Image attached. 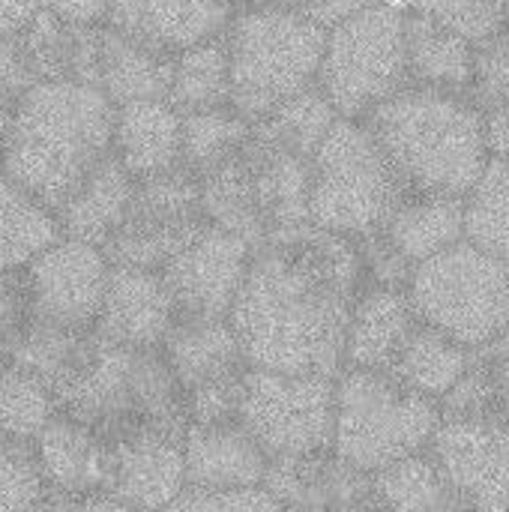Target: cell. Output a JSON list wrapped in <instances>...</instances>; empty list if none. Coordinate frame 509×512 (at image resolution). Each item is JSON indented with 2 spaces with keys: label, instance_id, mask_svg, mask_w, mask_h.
<instances>
[{
  "label": "cell",
  "instance_id": "277c9868",
  "mask_svg": "<svg viewBox=\"0 0 509 512\" xmlns=\"http://www.w3.org/2000/svg\"><path fill=\"white\" fill-rule=\"evenodd\" d=\"M57 405L111 444L141 432L189 429L186 396L162 348H129L102 336L84 369L57 390Z\"/></svg>",
  "mask_w": 509,
  "mask_h": 512
},
{
  "label": "cell",
  "instance_id": "8d00e7d4",
  "mask_svg": "<svg viewBox=\"0 0 509 512\" xmlns=\"http://www.w3.org/2000/svg\"><path fill=\"white\" fill-rule=\"evenodd\" d=\"M465 240L509 261V159H489L465 195Z\"/></svg>",
  "mask_w": 509,
  "mask_h": 512
},
{
  "label": "cell",
  "instance_id": "603a6c76",
  "mask_svg": "<svg viewBox=\"0 0 509 512\" xmlns=\"http://www.w3.org/2000/svg\"><path fill=\"white\" fill-rule=\"evenodd\" d=\"M162 354L171 363L183 393L204 384L240 378L249 369L231 318L180 315L168 339L162 342Z\"/></svg>",
  "mask_w": 509,
  "mask_h": 512
},
{
  "label": "cell",
  "instance_id": "ac0fdd59",
  "mask_svg": "<svg viewBox=\"0 0 509 512\" xmlns=\"http://www.w3.org/2000/svg\"><path fill=\"white\" fill-rule=\"evenodd\" d=\"M114 447V480L111 495L126 507L162 510L177 501L186 489V456L183 435L141 432L123 438Z\"/></svg>",
  "mask_w": 509,
  "mask_h": 512
},
{
  "label": "cell",
  "instance_id": "6da1fadb",
  "mask_svg": "<svg viewBox=\"0 0 509 512\" xmlns=\"http://www.w3.org/2000/svg\"><path fill=\"white\" fill-rule=\"evenodd\" d=\"M363 273L360 243L348 234L312 219L273 231L231 309L249 366L336 378Z\"/></svg>",
  "mask_w": 509,
  "mask_h": 512
},
{
  "label": "cell",
  "instance_id": "9a60e30c",
  "mask_svg": "<svg viewBox=\"0 0 509 512\" xmlns=\"http://www.w3.org/2000/svg\"><path fill=\"white\" fill-rule=\"evenodd\" d=\"M39 471L48 489L45 504L81 507L90 495L111 492L114 447L87 423L57 411L33 441Z\"/></svg>",
  "mask_w": 509,
  "mask_h": 512
},
{
  "label": "cell",
  "instance_id": "4fadbf2b",
  "mask_svg": "<svg viewBox=\"0 0 509 512\" xmlns=\"http://www.w3.org/2000/svg\"><path fill=\"white\" fill-rule=\"evenodd\" d=\"M108 276L111 258L102 246L78 237H60L51 249L27 264L33 318L72 330H93L105 300Z\"/></svg>",
  "mask_w": 509,
  "mask_h": 512
},
{
  "label": "cell",
  "instance_id": "7a4b0ae2",
  "mask_svg": "<svg viewBox=\"0 0 509 512\" xmlns=\"http://www.w3.org/2000/svg\"><path fill=\"white\" fill-rule=\"evenodd\" d=\"M114 120L117 105L96 84L33 81L15 102L0 168L57 210L114 153Z\"/></svg>",
  "mask_w": 509,
  "mask_h": 512
},
{
  "label": "cell",
  "instance_id": "bcb514c9",
  "mask_svg": "<svg viewBox=\"0 0 509 512\" xmlns=\"http://www.w3.org/2000/svg\"><path fill=\"white\" fill-rule=\"evenodd\" d=\"M39 6L69 24H105L111 0H39Z\"/></svg>",
  "mask_w": 509,
  "mask_h": 512
},
{
  "label": "cell",
  "instance_id": "5b68a950",
  "mask_svg": "<svg viewBox=\"0 0 509 512\" xmlns=\"http://www.w3.org/2000/svg\"><path fill=\"white\" fill-rule=\"evenodd\" d=\"M231 51V105L252 123L288 96L318 84L327 27L294 9L249 6L225 27Z\"/></svg>",
  "mask_w": 509,
  "mask_h": 512
},
{
  "label": "cell",
  "instance_id": "3957f363",
  "mask_svg": "<svg viewBox=\"0 0 509 512\" xmlns=\"http://www.w3.org/2000/svg\"><path fill=\"white\" fill-rule=\"evenodd\" d=\"M363 120L408 192L468 195L492 159L483 108L456 90L402 87Z\"/></svg>",
  "mask_w": 509,
  "mask_h": 512
},
{
  "label": "cell",
  "instance_id": "f1b7e54d",
  "mask_svg": "<svg viewBox=\"0 0 509 512\" xmlns=\"http://www.w3.org/2000/svg\"><path fill=\"white\" fill-rule=\"evenodd\" d=\"M468 369H471L468 348L456 342L450 333L420 318L387 372L402 384H408L411 390L441 402L468 375Z\"/></svg>",
  "mask_w": 509,
  "mask_h": 512
},
{
  "label": "cell",
  "instance_id": "d4e9b609",
  "mask_svg": "<svg viewBox=\"0 0 509 512\" xmlns=\"http://www.w3.org/2000/svg\"><path fill=\"white\" fill-rule=\"evenodd\" d=\"M135 183L138 177L114 153H108L90 171V177L57 207L63 234L105 246L132 207Z\"/></svg>",
  "mask_w": 509,
  "mask_h": 512
},
{
  "label": "cell",
  "instance_id": "f907efd6",
  "mask_svg": "<svg viewBox=\"0 0 509 512\" xmlns=\"http://www.w3.org/2000/svg\"><path fill=\"white\" fill-rule=\"evenodd\" d=\"M486 114V147L489 156L509 159V111L504 108H483Z\"/></svg>",
  "mask_w": 509,
  "mask_h": 512
},
{
  "label": "cell",
  "instance_id": "2e32d148",
  "mask_svg": "<svg viewBox=\"0 0 509 512\" xmlns=\"http://www.w3.org/2000/svg\"><path fill=\"white\" fill-rule=\"evenodd\" d=\"M180 309L162 270L111 264L96 336L129 348H162Z\"/></svg>",
  "mask_w": 509,
  "mask_h": 512
},
{
  "label": "cell",
  "instance_id": "c3c4849f",
  "mask_svg": "<svg viewBox=\"0 0 509 512\" xmlns=\"http://www.w3.org/2000/svg\"><path fill=\"white\" fill-rule=\"evenodd\" d=\"M483 351V363L492 366V375H495V387H498V396H501V405L507 408L509 414V327L489 345L480 348Z\"/></svg>",
  "mask_w": 509,
  "mask_h": 512
},
{
  "label": "cell",
  "instance_id": "4dcf8cb0",
  "mask_svg": "<svg viewBox=\"0 0 509 512\" xmlns=\"http://www.w3.org/2000/svg\"><path fill=\"white\" fill-rule=\"evenodd\" d=\"M198 177H201V207H204L207 222L249 240L252 249L264 246L270 231L261 216L258 198H255V186H252V174H249L243 147Z\"/></svg>",
  "mask_w": 509,
  "mask_h": 512
},
{
  "label": "cell",
  "instance_id": "60d3db41",
  "mask_svg": "<svg viewBox=\"0 0 509 512\" xmlns=\"http://www.w3.org/2000/svg\"><path fill=\"white\" fill-rule=\"evenodd\" d=\"M411 9L438 18L474 45L489 42L509 27V0H408Z\"/></svg>",
  "mask_w": 509,
  "mask_h": 512
},
{
  "label": "cell",
  "instance_id": "ba28073f",
  "mask_svg": "<svg viewBox=\"0 0 509 512\" xmlns=\"http://www.w3.org/2000/svg\"><path fill=\"white\" fill-rule=\"evenodd\" d=\"M417 315L480 351L509 327V261L471 240L414 267L408 282Z\"/></svg>",
  "mask_w": 509,
  "mask_h": 512
},
{
  "label": "cell",
  "instance_id": "8fae6325",
  "mask_svg": "<svg viewBox=\"0 0 509 512\" xmlns=\"http://www.w3.org/2000/svg\"><path fill=\"white\" fill-rule=\"evenodd\" d=\"M204 225L201 177L186 165H174L135 183L132 207L102 249L111 264L162 270Z\"/></svg>",
  "mask_w": 509,
  "mask_h": 512
},
{
  "label": "cell",
  "instance_id": "e0dca14e",
  "mask_svg": "<svg viewBox=\"0 0 509 512\" xmlns=\"http://www.w3.org/2000/svg\"><path fill=\"white\" fill-rule=\"evenodd\" d=\"M264 489L282 507H378L372 474L333 450L270 459Z\"/></svg>",
  "mask_w": 509,
  "mask_h": 512
},
{
  "label": "cell",
  "instance_id": "f5cc1de1",
  "mask_svg": "<svg viewBox=\"0 0 509 512\" xmlns=\"http://www.w3.org/2000/svg\"><path fill=\"white\" fill-rule=\"evenodd\" d=\"M9 363V348H6V342L0 339V366H6Z\"/></svg>",
  "mask_w": 509,
  "mask_h": 512
},
{
  "label": "cell",
  "instance_id": "7402d4cb",
  "mask_svg": "<svg viewBox=\"0 0 509 512\" xmlns=\"http://www.w3.org/2000/svg\"><path fill=\"white\" fill-rule=\"evenodd\" d=\"M417 321L420 315L411 303L408 288L372 282L357 294L351 309L345 366L387 372Z\"/></svg>",
  "mask_w": 509,
  "mask_h": 512
},
{
  "label": "cell",
  "instance_id": "83f0119b",
  "mask_svg": "<svg viewBox=\"0 0 509 512\" xmlns=\"http://www.w3.org/2000/svg\"><path fill=\"white\" fill-rule=\"evenodd\" d=\"M408 66L414 84L465 93L477 75V45L426 12L405 15Z\"/></svg>",
  "mask_w": 509,
  "mask_h": 512
},
{
  "label": "cell",
  "instance_id": "e575fe53",
  "mask_svg": "<svg viewBox=\"0 0 509 512\" xmlns=\"http://www.w3.org/2000/svg\"><path fill=\"white\" fill-rule=\"evenodd\" d=\"M339 117L342 114L336 111L330 96L321 90V84H312V87L288 96L285 102H279L270 114L255 120L252 129L276 144H285L297 153L315 156L318 144L327 138V132L333 129V123Z\"/></svg>",
  "mask_w": 509,
  "mask_h": 512
},
{
  "label": "cell",
  "instance_id": "5bb4252c",
  "mask_svg": "<svg viewBox=\"0 0 509 512\" xmlns=\"http://www.w3.org/2000/svg\"><path fill=\"white\" fill-rule=\"evenodd\" d=\"M252 255L255 249L249 240L207 222L198 237L162 267L180 315L231 318Z\"/></svg>",
  "mask_w": 509,
  "mask_h": 512
},
{
  "label": "cell",
  "instance_id": "1f68e13d",
  "mask_svg": "<svg viewBox=\"0 0 509 512\" xmlns=\"http://www.w3.org/2000/svg\"><path fill=\"white\" fill-rule=\"evenodd\" d=\"M93 348H96L93 330H72L33 318L27 330L9 345V360L39 375L57 393L84 369Z\"/></svg>",
  "mask_w": 509,
  "mask_h": 512
},
{
  "label": "cell",
  "instance_id": "f546056e",
  "mask_svg": "<svg viewBox=\"0 0 509 512\" xmlns=\"http://www.w3.org/2000/svg\"><path fill=\"white\" fill-rule=\"evenodd\" d=\"M63 234L60 216L0 168V270H21Z\"/></svg>",
  "mask_w": 509,
  "mask_h": 512
},
{
  "label": "cell",
  "instance_id": "8992f818",
  "mask_svg": "<svg viewBox=\"0 0 509 512\" xmlns=\"http://www.w3.org/2000/svg\"><path fill=\"white\" fill-rule=\"evenodd\" d=\"M441 417L438 399L411 390L390 372L348 366L336 375L333 453L375 474L405 456L426 453Z\"/></svg>",
  "mask_w": 509,
  "mask_h": 512
},
{
  "label": "cell",
  "instance_id": "ab89813d",
  "mask_svg": "<svg viewBox=\"0 0 509 512\" xmlns=\"http://www.w3.org/2000/svg\"><path fill=\"white\" fill-rule=\"evenodd\" d=\"M48 498L33 441L0 435V510L42 507Z\"/></svg>",
  "mask_w": 509,
  "mask_h": 512
},
{
  "label": "cell",
  "instance_id": "52a82bcc",
  "mask_svg": "<svg viewBox=\"0 0 509 512\" xmlns=\"http://www.w3.org/2000/svg\"><path fill=\"white\" fill-rule=\"evenodd\" d=\"M408 186L357 117H339L312 156V222L354 240L378 234Z\"/></svg>",
  "mask_w": 509,
  "mask_h": 512
},
{
  "label": "cell",
  "instance_id": "f35d334b",
  "mask_svg": "<svg viewBox=\"0 0 509 512\" xmlns=\"http://www.w3.org/2000/svg\"><path fill=\"white\" fill-rule=\"evenodd\" d=\"M24 63L33 81H63L72 78V45L75 24L63 21L51 9H39L36 21L18 39Z\"/></svg>",
  "mask_w": 509,
  "mask_h": 512
},
{
  "label": "cell",
  "instance_id": "b9f144b4",
  "mask_svg": "<svg viewBox=\"0 0 509 512\" xmlns=\"http://www.w3.org/2000/svg\"><path fill=\"white\" fill-rule=\"evenodd\" d=\"M480 108L509 111V27L477 45V75L474 87Z\"/></svg>",
  "mask_w": 509,
  "mask_h": 512
},
{
  "label": "cell",
  "instance_id": "f6af8a7d",
  "mask_svg": "<svg viewBox=\"0 0 509 512\" xmlns=\"http://www.w3.org/2000/svg\"><path fill=\"white\" fill-rule=\"evenodd\" d=\"M33 84V75L24 63L21 45L0 39V99H18Z\"/></svg>",
  "mask_w": 509,
  "mask_h": 512
},
{
  "label": "cell",
  "instance_id": "484cf974",
  "mask_svg": "<svg viewBox=\"0 0 509 512\" xmlns=\"http://www.w3.org/2000/svg\"><path fill=\"white\" fill-rule=\"evenodd\" d=\"M381 234L414 267L465 240V195L408 192Z\"/></svg>",
  "mask_w": 509,
  "mask_h": 512
},
{
  "label": "cell",
  "instance_id": "d6a6232c",
  "mask_svg": "<svg viewBox=\"0 0 509 512\" xmlns=\"http://www.w3.org/2000/svg\"><path fill=\"white\" fill-rule=\"evenodd\" d=\"M168 102L180 114L231 105V51L225 30L174 54Z\"/></svg>",
  "mask_w": 509,
  "mask_h": 512
},
{
  "label": "cell",
  "instance_id": "74e56055",
  "mask_svg": "<svg viewBox=\"0 0 509 512\" xmlns=\"http://www.w3.org/2000/svg\"><path fill=\"white\" fill-rule=\"evenodd\" d=\"M57 411V393L39 375L12 360L0 366V435L36 441Z\"/></svg>",
  "mask_w": 509,
  "mask_h": 512
},
{
  "label": "cell",
  "instance_id": "ffe728a7",
  "mask_svg": "<svg viewBox=\"0 0 509 512\" xmlns=\"http://www.w3.org/2000/svg\"><path fill=\"white\" fill-rule=\"evenodd\" d=\"M186 486L201 489H243L264 486L270 456L246 432L240 420L231 423H189L183 435Z\"/></svg>",
  "mask_w": 509,
  "mask_h": 512
},
{
  "label": "cell",
  "instance_id": "7c38bea8",
  "mask_svg": "<svg viewBox=\"0 0 509 512\" xmlns=\"http://www.w3.org/2000/svg\"><path fill=\"white\" fill-rule=\"evenodd\" d=\"M459 504L509 510V414L495 396L465 414H444L429 444Z\"/></svg>",
  "mask_w": 509,
  "mask_h": 512
},
{
  "label": "cell",
  "instance_id": "d590c367",
  "mask_svg": "<svg viewBox=\"0 0 509 512\" xmlns=\"http://www.w3.org/2000/svg\"><path fill=\"white\" fill-rule=\"evenodd\" d=\"M252 135V120L234 105H216L183 114V165L195 174L234 156Z\"/></svg>",
  "mask_w": 509,
  "mask_h": 512
},
{
  "label": "cell",
  "instance_id": "cb8c5ba5",
  "mask_svg": "<svg viewBox=\"0 0 509 512\" xmlns=\"http://www.w3.org/2000/svg\"><path fill=\"white\" fill-rule=\"evenodd\" d=\"M114 156L138 180L183 165V114L168 99L117 105Z\"/></svg>",
  "mask_w": 509,
  "mask_h": 512
},
{
  "label": "cell",
  "instance_id": "9c48e42d",
  "mask_svg": "<svg viewBox=\"0 0 509 512\" xmlns=\"http://www.w3.org/2000/svg\"><path fill=\"white\" fill-rule=\"evenodd\" d=\"M408 81L402 9L381 0L327 30L318 84L342 117H366L375 105L408 87Z\"/></svg>",
  "mask_w": 509,
  "mask_h": 512
},
{
  "label": "cell",
  "instance_id": "4316f807",
  "mask_svg": "<svg viewBox=\"0 0 509 512\" xmlns=\"http://www.w3.org/2000/svg\"><path fill=\"white\" fill-rule=\"evenodd\" d=\"M174 75V54L147 45L111 24H102L99 87L114 105L138 99H168Z\"/></svg>",
  "mask_w": 509,
  "mask_h": 512
},
{
  "label": "cell",
  "instance_id": "7bdbcfd3",
  "mask_svg": "<svg viewBox=\"0 0 509 512\" xmlns=\"http://www.w3.org/2000/svg\"><path fill=\"white\" fill-rule=\"evenodd\" d=\"M282 504L264 489V486H243V489H201V486H186L171 510H279Z\"/></svg>",
  "mask_w": 509,
  "mask_h": 512
},
{
  "label": "cell",
  "instance_id": "ee69618b",
  "mask_svg": "<svg viewBox=\"0 0 509 512\" xmlns=\"http://www.w3.org/2000/svg\"><path fill=\"white\" fill-rule=\"evenodd\" d=\"M33 321V291L27 279V267L0 270V339L6 348L27 330Z\"/></svg>",
  "mask_w": 509,
  "mask_h": 512
},
{
  "label": "cell",
  "instance_id": "7dc6e473",
  "mask_svg": "<svg viewBox=\"0 0 509 512\" xmlns=\"http://www.w3.org/2000/svg\"><path fill=\"white\" fill-rule=\"evenodd\" d=\"M39 0H0V39L15 42L39 15Z\"/></svg>",
  "mask_w": 509,
  "mask_h": 512
},
{
  "label": "cell",
  "instance_id": "681fc988",
  "mask_svg": "<svg viewBox=\"0 0 509 512\" xmlns=\"http://www.w3.org/2000/svg\"><path fill=\"white\" fill-rule=\"evenodd\" d=\"M372 3H381V0H315L306 15L315 18L318 24H324L330 30L342 18H348V15H354V12H360V9H366Z\"/></svg>",
  "mask_w": 509,
  "mask_h": 512
},
{
  "label": "cell",
  "instance_id": "44dd1931",
  "mask_svg": "<svg viewBox=\"0 0 509 512\" xmlns=\"http://www.w3.org/2000/svg\"><path fill=\"white\" fill-rule=\"evenodd\" d=\"M243 156L252 174L255 198L267 231L291 228L309 222V195H312V156L297 153L285 144H276L252 129L243 144ZM267 234V237H270Z\"/></svg>",
  "mask_w": 509,
  "mask_h": 512
},
{
  "label": "cell",
  "instance_id": "d6986e66",
  "mask_svg": "<svg viewBox=\"0 0 509 512\" xmlns=\"http://www.w3.org/2000/svg\"><path fill=\"white\" fill-rule=\"evenodd\" d=\"M234 0H111V27L177 54L231 24Z\"/></svg>",
  "mask_w": 509,
  "mask_h": 512
},
{
  "label": "cell",
  "instance_id": "836d02e7",
  "mask_svg": "<svg viewBox=\"0 0 509 512\" xmlns=\"http://www.w3.org/2000/svg\"><path fill=\"white\" fill-rule=\"evenodd\" d=\"M372 489L378 507H393V510H444L459 504L435 456H423V453L405 456L375 471Z\"/></svg>",
  "mask_w": 509,
  "mask_h": 512
},
{
  "label": "cell",
  "instance_id": "30bf717a",
  "mask_svg": "<svg viewBox=\"0 0 509 512\" xmlns=\"http://www.w3.org/2000/svg\"><path fill=\"white\" fill-rule=\"evenodd\" d=\"M237 420L270 459L333 450L336 378L249 366Z\"/></svg>",
  "mask_w": 509,
  "mask_h": 512
},
{
  "label": "cell",
  "instance_id": "816d5d0a",
  "mask_svg": "<svg viewBox=\"0 0 509 512\" xmlns=\"http://www.w3.org/2000/svg\"><path fill=\"white\" fill-rule=\"evenodd\" d=\"M15 102H18V99H0V153H3L6 135H9V123H12V111H15Z\"/></svg>",
  "mask_w": 509,
  "mask_h": 512
}]
</instances>
